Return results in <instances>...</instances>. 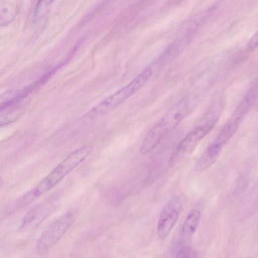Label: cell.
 I'll return each mask as SVG.
<instances>
[{
	"instance_id": "cell-1",
	"label": "cell",
	"mask_w": 258,
	"mask_h": 258,
	"mask_svg": "<svg viewBox=\"0 0 258 258\" xmlns=\"http://www.w3.org/2000/svg\"><path fill=\"white\" fill-rule=\"evenodd\" d=\"M91 151V147L85 146L72 152L39 184L23 195L18 201V204L27 205L49 190L82 163Z\"/></svg>"
},
{
	"instance_id": "cell-2",
	"label": "cell",
	"mask_w": 258,
	"mask_h": 258,
	"mask_svg": "<svg viewBox=\"0 0 258 258\" xmlns=\"http://www.w3.org/2000/svg\"><path fill=\"white\" fill-rule=\"evenodd\" d=\"M187 98L183 99L160 118L148 133L153 140L160 142L168 133L172 131L188 114L191 105Z\"/></svg>"
},
{
	"instance_id": "cell-3",
	"label": "cell",
	"mask_w": 258,
	"mask_h": 258,
	"mask_svg": "<svg viewBox=\"0 0 258 258\" xmlns=\"http://www.w3.org/2000/svg\"><path fill=\"white\" fill-rule=\"evenodd\" d=\"M152 74L151 68H147L138 75L127 85L102 101L93 108L95 114L104 113L117 106L140 90Z\"/></svg>"
},
{
	"instance_id": "cell-4",
	"label": "cell",
	"mask_w": 258,
	"mask_h": 258,
	"mask_svg": "<svg viewBox=\"0 0 258 258\" xmlns=\"http://www.w3.org/2000/svg\"><path fill=\"white\" fill-rule=\"evenodd\" d=\"M74 220L73 213L69 212L53 221L39 238L36 246L37 251L43 253L51 248L67 231Z\"/></svg>"
},
{
	"instance_id": "cell-5",
	"label": "cell",
	"mask_w": 258,
	"mask_h": 258,
	"mask_svg": "<svg viewBox=\"0 0 258 258\" xmlns=\"http://www.w3.org/2000/svg\"><path fill=\"white\" fill-rule=\"evenodd\" d=\"M183 200L180 196L171 199L164 206L159 217L157 224L158 236L165 239L176 223L182 207Z\"/></svg>"
},
{
	"instance_id": "cell-6",
	"label": "cell",
	"mask_w": 258,
	"mask_h": 258,
	"mask_svg": "<svg viewBox=\"0 0 258 258\" xmlns=\"http://www.w3.org/2000/svg\"><path fill=\"white\" fill-rule=\"evenodd\" d=\"M215 123V121H211L188 133L178 144L171 158V162L174 161L179 157L191 153L200 141L212 130Z\"/></svg>"
},
{
	"instance_id": "cell-7",
	"label": "cell",
	"mask_w": 258,
	"mask_h": 258,
	"mask_svg": "<svg viewBox=\"0 0 258 258\" xmlns=\"http://www.w3.org/2000/svg\"><path fill=\"white\" fill-rule=\"evenodd\" d=\"M52 201H48L37 205L25 215L22 221V227L31 228L37 226L54 209Z\"/></svg>"
},
{
	"instance_id": "cell-8",
	"label": "cell",
	"mask_w": 258,
	"mask_h": 258,
	"mask_svg": "<svg viewBox=\"0 0 258 258\" xmlns=\"http://www.w3.org/2000/svg\"><path fill=\"white\" fill-rule=\"evenodd\" d=\"M241 118L234 116L223 126L214 142V146L220 148L229 140L236 131Z\"/></svg>"
},
{
	"instance_id": "cell-9",
	"label": "cell",
	"mask_w": 258,
	"mask_h": 258,
	"mask_svg": "<svg viewBox=\"0 0 258 258\" xmlns=\"http://www.w3.org/2000/svg\"><path fill=\"white\" fill-rule=\"evenodd\" d=\"M221 150L212 144L210 145L197 162L195 170L200 172L210 168L216 161Z\"/></svg>"
},
{
	"instance_id": "cell-10",
	"label": "cell",
	"mask_w": 258,
	"mask_h": 258,
	"mask_svg": "<svg viewBox=\"0 0 258 258\" xmlns=\"http://www.w3.org/2000/svg\"><path fill=\"white\" fill-rule=\"evenodd\" d=\"M201 212L195 209L191 211L185 219L181 230L182 238L191 237L196 231L200 223Z\"/></svg>"
},
{
	"instance_id": "cell-11",
	"label": "cell",
	"mask_w": 258,
	"mask_h": 258,
	"mask_svg": "<svg viewBox=\"0 0 258 258\" xmlns=\"http://www.w3.org/2000/svg\"><path fill=\"white\" fill-rule=\"evenodd\" d=\"M17 5L15 0H1V26L9 25L15 17Z\"/></svg>"
},
{
	"instance_id": "cell-12",
	"label": "cell",
	"mask_w": 258,
	"mask_h": 258,
	"mask_svg": "<svg viewBox=\"0 0 258 258\" xmlns=\"http://www.w3.org/2000/svg\"><path fill=\"white\" fill-rule=\"evenodd\" d=\"M54 1L38 0L34 15L35 21H38L43 17L48 7Z\"/></svg>"
},
{
	"instance_id": "cell-13",
	"label": "cell",
	"mask_w": 258,
	"mask_h": 258,
	"mask_svg": "<svg viewBox=\"0 0 258 258\" xmlns=\"http://www.w3.org/2000/svg\"><path fill=\"white\" fill-rule=\"evenodd\" d=\"M175 257H197V252L189 246H182L174 254Z\"/></svg>"
},
{
	"instance_id": "cell-14",
	"label": "cell",
	"mask_w": 258,
	"mask_h": 258,
	"mask_svg": "<svg viewBox=\"0 0 258 258\" xmlns=\"http://www.w3.org/2000/svg\"><path fill=\"white\" fill-rule=\"evenodd\" d=\"M20 109H13L12 111H10L8 113H7L5 114L4 116V118H1V125L3 123L5 124L6 123L10 122L12 121L14 119L17 117L20 114Z\"/></svg>"
},
{
	"instance_id": "cell-15",
	"label": "cell",
	"mask_w": 258,
	"mask_h": 258,
	"mask_svg": "<svg viewBox=\"0 0 258 258\" xmlns=\"http://www.w3.org/2000/svg\"><path fill=\"white\" fill-rule=\"evenodd\" d=\"M248 46L251 49H255L258 47V30L249 40Z\"/></svg>"
}]
</instances>
